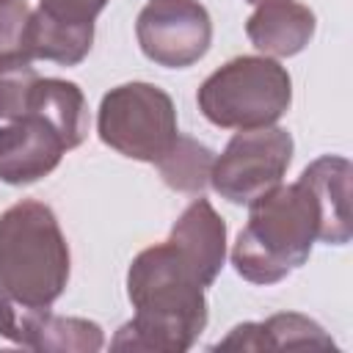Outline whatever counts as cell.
Listing matches in <instances>:
<instances>
[{
    "label": "cell",
    "instance_id": "1",
    "mask_svg": "<svg viewBox=\"0 0 353 353\" xmlns=\"http://www.w3.org/2000/svg\"><path fill=\"white\" fill-rule=\"evenodd\" d=\"M127 298L135 314L116 331L113 350L182 353L207 325L204 287L168 240L143 248L132 259Z\"/></svg>",
    "mask_w": 353,
    "mask_h": 353
},
{
    "label": "cell",
    "instance_id": "2",
    "mask_svg": "<svg viewBox=\"0 0 353 353\" xmlns=\"http://www.w3.org/2000/svg\"><path fill=\"white\" fill-rule=\"evenodd\" d=\"M323 234V212L312 185L298 176L248 204V223L232 248L237 276L251 284H276L298 270Z\"/></svg>",
    "mask_w": 353,
    "mask_h": 353
},
{
    "label": "cell",
    "instance_id": "3",
    "mask_svg": "<svg viewBox=\"0 0 353 353\" xmlns=\"http://www.w3.org/2000/svg\"><path fill=\"white\" fill-rule=\"evenodd\" d=\"M69 245L55 212L22 199L0 215V292L25 309H50L69 284Z\"/></svg>",
    "mask_w": 353,
    "mask_h": 353
},
{
    "label": "cell",
    "instance_id": "4",
    "mask_svg": "<svg viewBox=\"0 0 353 353\" xmlns=\"http://www.w3.org/2000/svg\"><path fill=\"white\" fill-rule=\"evenodd\" d=\"M196 102L204 119L221 130L270 127L292 102V80L268 55H237L201 83Z\"/></svg>",
    "mask_w": 353,
    "mask_h": 353
},
{
    "label": "cell",
    "instance_id": "5",
    "mask_svg": "<svg viewBox=\"0 0 353 353\" xmlns=\"http://www.w3.org/2000/svg\"><path fill=\"white\" fill-rule=\"evenodd\" d=\"M97 132L105 146L141 163H157L176 141V108L152 83H121L110 88L97 113Z\"/></svg>",
    "mask_w": 353,
    "mask_h": 353
},
{
    "label": "cell",
    "instance_id": "6",
    "mask_svg": "<svg viewBox=\"0 0 353 353\" xmlns=\"http://www.w3.org/2000/svg\"><path fill=\"white\" fill-rule=\"evenodd\" d=\"M292 135L284 127L237 130L226 149L215 157L210 185L229 204H251L262 193L281 185L292 163Z\"/></svg>",
    "mask_w": 353,
    "mask_h": 353
},
{
    "label": "cell",
    "instance_id": "7",
    "mask_svg": "<svg viewBox=\"0 0 353 353\" xmlns=\"http://www.w3.org/2000/svg\"><path fill=\"white\" fill-rule=\"evenodd\" d=\"M141 52L165 69L201 61L212 44V19L199 0H152L135 22Z\"/></svg>",
    "mask_w": 353,
    "mask_h": 353
},
{
    "label": "cell",
    "instance_id": "8",
    "mask_svg": "<svg viewBox=\"0 0 353 353\" xmlns=\"http://www.w3.org/2000/svg\"><path fill=\"white\" fill-rule=\"evenodd\" d=\"M66 143L58 132L33 113L0 127V182L30 185L52 174L63 157Z\"/></svg>",
    "mask_w": 353,
    "mask_h": 353
},
{
    "label": "cell",
    "instance_id": "9",
    "mask_svg": "<svg viewBox=\"0 0 353 353\" xmlns=\"http://www.w3.org/2000/svg\"><path fill=\"white\" fill-rule=\"evenodd\" d=\"M168 243L190 265L201 287H210L226 259V221L212 210L207 199H196L171 226Z\"/></svg>",
    "mask_w": 353,
    "mask_h": 353
},
{
    "label": "cell",
    "instance_id": "10",
    "mask_svg": "<svg viewBox=\"0 0 353 353\" xmlns=\"http://www.w3.org/2000/svg\"><path fill=\"white\" fill-rule=\"evenodd\" d=\"M334 339L306 314L281 312L262 323H243L212 350H334Z\"/></svg>",
    "mask_w": 353,
    "mask_h": 353
},
{
    "label": "cell",
    "instance_id": "11",
    "mask_svg": "<svg viewBox=\"0 0 353 353\" xmlns=\"http://www.w3.org/2000/svg\"><path fill=\"white\" fill-rule=\"evenodd\" d=\"M314 11L298 0H268L245 22L248 41L268 58H292L314 36Z\"/></svg>",
    "mask_w": 353,
    "mask_h": 353
},
{
    "label": "cell",
    "instance_id": "12",
    "mask_svg": "<svg viewBox=\"0 0 353 353\" xmlns=\"http://www.w3.org/2000/svg\"><path fill=\"white\" fill-rule=\"evenodd\" d=\"M301 176L312 185L323 212L320 243L345 245L350 240V160L339 154H323L309 163Z\"/></svg>",
    "mask_w": 353,
    "mask_h": 353
},
{
    "label": "cell",
    "instance_id": "13",
    "mask_svg": "<svg viewBox=\"0 0 353 353\" xmlns=\"http://www.w3.org/2000/svg\"><path fill=\"white\" fill-rule=\"evenodd\" d=\"M94 44V25L63 22L41 8L30 11L28 25L22 30L19 52L30 61H52L61 66H77Z\"/></svg>",
    "mask_w": 353,
    "mask_h": 353
},
{
    "label": "cell",
    "instance_id": "14",
    "mask_svg": "<svg viewBox=\"0 0 353 353\" xmlns=\"http://www.w3.org/2000/svg\"><path fill=\"white\" fill-rule=\"evenodd\" d=\"M28 113L47 121L66 149H74L88 135V102L77 83L58 77H39L30 91Z\"/></svg>",
    "mask_w": 353,
    "mask_h": 353
},
{
    "label": "cell",
    "instance_id": "15",
    "mask_svg": "<svg viewBox=\"0 0 353 353\" xmlns=\"http://www.w3.org/2000/svg\"><path fill=\"white\" fill-rule=\"evenodd\" d=\"M105 345L102 328L94 320L85 317H61L52 314L50 309L39 312L30 334H28V345L30 350H58V353H97Z\"/></svg>",
    "mask_w": 353,
    "mask_h": 353
},
{
    "label": "cell",
    "instance_id": "16",
    "mask_svg": "<svg viewBox=\"0 0 353 353\" xmlns=\"http://www.w3.org/2000/svg\"><path fill=\"white\" fill-rule=\"evenodd\" d=\"M215 154L204 143H199L190 135H176L171 149L154 163L163 182L176 193H193L201 196L210 188Z\"/></svg>",
    "mask_w": 353,
    "mask_h": 353
},
{
    "label": "cell",
    "instance_id": "17",
    "mask_svg": "<svg viewBox=\"0 0 353 353\" xmlns=\"http://www.w3.org/2000/svg\"><path fill=\"white\" fill-rule=\"evenodd\" d=\"M39 83L33 61L14 50L0 55V121H17L28 113L30 91Z\"/></svg>",
    "mask_w": 353,
    "mask_h": 353
},
{
    "label": "cell",
    "instance_id": "18",
    "mask_svg": "<svg viewBox=\"0 0 353 353\" xmlns=\"http://www.w3.org/2000/svg\"><path fill=\"white\" fill-rule=\"evenodd\" d=\"M28 17V0H0V55L19 50Z\"/></svg>",
    "mask_w": 353,
    "mask_h": 353
},
{
    "label": "cell",
    "instance_id": "19",
    "mask_svg": "<svg viewBox=\"0 0 353 353\" xmlns=\"http://www.w3.org/2000/svg\"><path fill=\"white\" fill-rule=\"evenodd\" d=\"M108 0H39V8L74 25H94Z\"/></svg>",
    "mask_w": 353,
    "mask_h": 353
},
{
    "label": "cell",
    "instance_id": "20",
    "mask_svg": "<svg viewBox=\"0 0 353 353\" xmlns=\"http://www.w3.org/2000/svg\"><path fill=\"white\" fill-rule=\"evenodd\" d=\"M248 3H254V6H259V3H268V0H248Z\"/></svg>",
    "mask_w": 353,
    "mask_h": 353
}]
</instances>
